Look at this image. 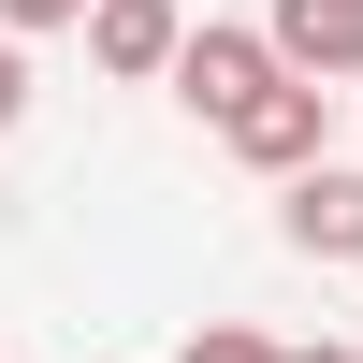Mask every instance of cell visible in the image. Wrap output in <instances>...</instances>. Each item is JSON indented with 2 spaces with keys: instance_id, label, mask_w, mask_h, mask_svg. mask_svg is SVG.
Instances as JSON below:
<instances>
[{
  "instance_id": "cell-1",
  "label": "cell",
  "mask_w": 363,
  "mask_h": 363,
  "mask_svg": "<svg viewBox=\"0 0 363 363\" xmlns=\"http://www.w3.org/2000/svg\"><path fill=\"white\" fill-rule=\"evenodd\" d=\"M160 87L203 116V131H233V116L277 87V44H262V29H233V15H189V44H174V73H160Z\"/></svg>"
},
{
  "instance_id": "cell-2",
  "label": "cell",
  "mask_w": 363,
  "mask_h": 363,
  "mask_svg": "<svg viewBox=\"0 0 363 363\" xmlns=\"http://www.w3.org/2000/svg\"><path fill=\"white\" fill-rule=\"evenodd\" d=\"M218 145H233V160H247V174H277V189H291V174H320V160H335V102L277 73V87H262V102L233 116Z\"/></svg>"
},
{
  "instance_id": "cell-3",
  "label": "cell",
  "mask_w": 363,
  "mask_h": 363,
  "mask_svg": "<svg viewBox=\"0 0 363 363\" xmlns=\"http://www.w3.org/2000/svg\"><path fill=\"white\" fill-rule=\"evenodd\" d=\"M262 44H277L291 87H320V102H335V87H363V0H277V15H262Z\"/></svg>"
},
{
  "instance_id": "cell-4",
  "label": "cell",
  "mask_w": 363,
  "mask_h": 363,
  "mask_svg": "<svg viewBox=\"0 0 363 363\" xmlns=\"http://www.w3.org/2000/svg\"><path fill=\"white\" fill-rule=\"evenodd\" d=\"M277 233H291L306 262H363V160L291 174V189H277Z\"/></svg>"
},
{
  "instance_id": "cell-5",
  "label": "cell",
  "mask_w": 363,
  "mask_h": 363,
  "mask_svg": "<svg viewBox=\"0 0 363 363\" xmlns=\"http://www.w3.org/2000/svg\"><path fill=\"white\" fill-rule=\"evenodd\" d=\"M174 44H189V15H174V0H87V58H102L116 87H160Z\"/></svg>"
},
{
  "instance_id": "cell-6",
  "label": "cell",
  "mask_w": 363,
  "mask_h": 363,
  "mask_svg": "<svg viewBox=\"0 0 363 363\" xmlns=\"http://www.w3.org/2000/svg\"><path fill=\"white\" fill-rule=\"evenodd\" d=\"M174 363H277V335H262V320H189Z\"/></svg>"
},
{
  "instance_id": "cell-7",
  "label": "cell",
  "mask_w": 363,
  "mask_h": 363,
  "mask_svg": "<svg viewBox=\"0 0 363 363\" xmlns=\"http://www.w3.org/2000/svg\"><path fill=\"white\" fill-rule=\"evenodd\" d=\"M29 29H87V0H0V44H29Z\"/></svg>"
},
{
  "instance_id": "cell-8",
  "label": "cell",
  "mask_w": 363,
  "mask_h": 363,
  "mask_svg": "<svg viewBox=\"0 0 363 363\" xmlns=\"http://www.w3.org/2000/svg\"><path fill=\"white\" fill-rule=\"evenodd\" d=\"M0 131H29V44H0Z\"/></svg>"
},
{
  "instance_id": "cell-9",
  "label": "cell",
  "mask_w": 363,
  "mask_h": 363,
  "mask_svg": "<svg viewBox=\"0 0 363 363\" xmlns=\"http://www.w3.org/2000/svg\"><path fill=\"white\" fill-rule=\"evenodd\" d=\"M277 363H363V349H335V335H306V349H277Z\"/></svg>"
}]
</instances>
